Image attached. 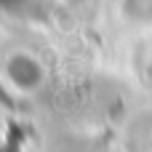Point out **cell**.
Returning a JSON list of instances; mask_svg holds the SVG:
<instances>
[{
    "mask_svg": "<svg viewBox=\"0 0 152 152\" xmlns=\"http://www.w3.org/2000/svg\"><path fill=\"white\" fill-rule=\"evenodd\" d=\"M8 72H11V77H13V83H19L21 88H32V86L40 83V67H37L29 56H16V59H11Z\"/></svg>",
    "mask_w": 152,
    "mask_h": 152,
    "instance_id": "1",
    "label": "cell"
},
{
    "mask_svg": "<svg viewBox=\"0 0 152 152\" xmlns=\"http://www.w3.org/2000/svg\"><path fill=\"white\" fill-rule=\"evenodd\" d=\"M27 3H29V0H0V5L11 8V11H21V8H24Z\"/></svg>",
    "mask_w": 152,
    "mask_h": 152,
    "instance_id": "2",
    "label": "cell"
}]
</instances>
